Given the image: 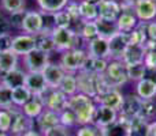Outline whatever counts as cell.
<instances>
[{"label": "cell", "mask_w": 156, "mask_h": 136, "mask_svg": "<svg viewBox=\"0 0 156 136\" xmlns=\"http://www.w3.org/2000/svg\"><path fill=\"white\" fill-rule=\"evenodd\" d=\"M65 10L67 11V14L71 16V19H73V25L81 21V16H80V2H77V0H70V2L67 3V5L65 7Z\"/></svg>", "instance_id": "44"}, {"label": "cell", "mask_w": 156, "mask_h": 136, "mask_svg": "<svg viewBox=\"0 0 156 136\" xmlns=\"http://www.w3.org/2000/svg\"><path fill=\"white\" fill-rule=\"evenodd\" d=\"M32 97H33V94L30 93V90L25 85L14 88L12 90V104H14V106L22 108L26 102H29L30 99H32Z\"/></svg>", "instance_id": "36"}, {"label": "cell", "mask_w": 156, "mask_h": 136, "mask_svg": "<svg viewBox=\"0 0 156 136\" xmlns=\"http://www.w3.org/2000/svg\"><path fill=\"white\" fill-rule=\"evenodd\" d=\"M59 118H60V124L67 128H73V127H77V117L76 113L70 109V108H66L65 110L59 113Z\"/></svg>", "instance_id": "41"}, {"label": "cell", "mask_w": 156, "mask_h": 136, "mask_svg": "<svg viewBox=\"0 0 156 136\" xmlns=\"http://www.w3.org/2000/svg\"><path fill=\"white\" fill-rule=\"evenodd\" d=\"M147 136H156V120L149 121V124H148V135Z\"/></svg>", "instance_id": "50"}, {"label": "cell", "mask_w": 156, "mask_h": 136, "mask_svg": "<svg viewBox=\"0 0 156 136\" xmlns=\"http://www.w3.org/2000/svg\"><path fill=\"white\" fill-rule=\"evenodd\" d=\"M11 113V135H22L25 132L34 129V120L29 118L26 114H23V112L21 110V108H11L8 109Z\"/></svg>", "instance_id": "5"}, {"label": "cell", "mask_w": 156, "mask_h": 136, "mask_svg": "<svg viewBox=\"0 0 156 136\" xmlns=\"http://www.w3.org/2000/svg\"><path fill=\"white\" fill-rule=\"evenodd\" d=\"M25 86L29 88L33 95L37 97H43L49 90L43 72H27L26 79H25Z\"/></svg>", "instance_id": "13"}, {"label": "cell", "mask_w": 156, "mask_h": 136, "mask_svg": "<svg viewBox=\"0 0 156 136\" xmlns=\"http://www.w3.org/2000/svg\"><path fill=\"white\" fill-rule=\"evenodd\" d=\"M18 61H19V56L16 53H14L12 51L2 52L0 53V72L7 74V72L18 68Z\"/></svg>", "instance_id": "30"}, {"label": "cell", "mask_w": 156, "mask_h": 136, "mask_svg": "<svg viewBox=\"0 0 156 136\" xmlns=\"http://www.w3.org/2000/svg\"><path fill=\"white\" fill-rule=\"evenodd\" d=\"M122 3H126V4H132V5H134V4H137L140 0H121Z\"/></svg>", "instance_id": "52"}, {"label": "cell", "mask_w": 156, "mask_h": 136, "mask_svg": "<svg viewBox=\"0 0 156 136\" xmlns=\"http://www.w3.org/2000/svg\"><path fill=\"white\" fill-rule=\"evenodd\" d=\"M43 75L45 78V82L49 88H58L62 82L63 76L66 75V71L62 68L60 64H55V63H49L43 71Z\"/></svg>", "instance_id": "20"}, {"label": "cell", "mask_w": 156, "mask_h": 136, "mask_svg": "<svg viewBox=\"0 0 156 136\" xmlns=\"http://www.w3.org/2000/svg\"><path fill=\"white\" fill-rule=\"evenodd\" d=\"M47 136H58V135H54V134H49V135H47Z\"/></svg>", "instance_id": "55"}, {"label": "cell", "mask_w": 156, "mask_h": 136, "mask_svg": "<svg viewBox=\"0 0 156 136\" xmlns=\"http://www.w3.org/2000/svg\"><path fill=\"white\" fill-rule=\"evenodd\" d=\"M148 124L149 121L143 116L130 120L129 135L127 136H147L148 135Z\"/></svg>", "instance_id": "34"}, {"label": "cell", "mask_w": 156, "mask_h": 136, "mask_svg": "<svg viewBox=\"0 0 156 136\" xmlns=\"http://www.w3.org/2000/svg\"><path fill=\"white\" fill-rule=\"evenodd\" d=\"M118 117H119V112H116L115 109H111V108L104 106V105H101V104H97L92 124H93L94 127H97L99 129H103V128H105V127L114 124L118 120Z\"/></svg>", "instance_id": "7"}, {"label": "cell", "mask_w": 156, "mask_h": 136, "mask_svg": "<svg viewBox=\"0 0 156 136\" xmlns=\"http://www.w3.org/2000/svg\"><path fill=\"white\" fill-rule=\"evenodd\" d=\"M145 59V46L140 44H129L122 55V61L126 65L136 64V63H143Z\"/></svg>", "instance_id": "21"}, {"label": "cell", "mask_w": 156, "mask_h": 136, "mask_svg": "<svg viewBox=\"0 0 156 136\" xmlns=\"http://www.w3.org/2000/svg\"><path fill=\"white\" fill-rule=\"evenodd\" d=\"M86 52H88V56L111 60L108 40L104 37H100V35L93 38V40H90L89 42H86Z\"/></svg>", "instance_id": "12"}, {"label": "cell", "mask_w": 156, "mask_h": 136, "mask_svg": "<svg viewBox=\"0 0 156 136\" xmlns=\"http://www.w3.org/2000/svg\"><path fill=\"white\" fill-rule=\"evenodd\" d=\"M34 41H36V49H38V51H43L49 55L52 52H56V46H55L54 38H52V33H45V32L37 33V34H34Z\"/></svg>", "instance_id": "27"}, {"label": "cell", "mask_w": 156, "mask_h": 136, "mask_svg": "<svg viewBox=\"0 0 156 136\" xmlns=\"http://www.w3.org/2000/svg\"><path fill=\"white\" fill-rule=\"evenodd\" d=\"M86 2H92V3H97V2H100V0H86Z\"/></svg>", "instance_id": "54"}, {"label": "cell", "mask_w": 156, "mask_h": 136, "mask_svg": "<svg viewBox=\"0 0 156 136\" xmlns=\"http://www.w3.org/2000/svg\"><path fill=\"white\" fill-rule=\"evenodd\" d=\"M11 32V25L10 21H8L5 16L0 15V35L3 34H8Z\"/></svg>", "instance_id": "48"}, {"label": "cell", "mask_w": 156, "mask_h": 136, "mask_svg": "<svg viewBox=\"0 0 156 136\" xmlns=\"http://www.w3.org/2000/svg\"><path fill=\"white\" fill-rule=\"evenodd\" d=\"M83 42H89L90 40L99 37V30L94 21H80L78 22V30H76Z\"/></svg>", "instance_id": "26"}, {"label": "cell", "mask_w": 156, "mask_h": 136, "mask_svg": "<svg viewBox=\"0 0 156 136\" xmlns=\"http://www.w3.org/2000/svg\"><path fill=\"white\" fill-rule=\"evenodd\" d=\"M108 61L110 60H107V59H99V57L88 56L85 60V64L82 67V71H86L89 74H94V75L104 74L105 69H107Z\"/></svg>", "instance_id": "28"}, {"label": "cell", "mask_w": 156, "mask_h": 136, "mask_svg": "<svg viewBox=\"0 0 156 136\" xmlns=\"http://www.w3.org/2000/svg\"><path fill=\"white\" fill-rule=\"evenodd\" d=\"M36 124H37V131L43 136H47L55 127L60 124L59 113L49 109H44V112L36 118Z\"/></svg>", "instance_id": "11"}, {"label": "cell", "mask_w": 156, "mask_h": 136, "mask_svg": "<svg viewBox=\"0 0 156 136\" xmlns=\"http://www.w3.org/2000/svg\"><path fill=\"white\" fill-rule=\"evenodd\" d=\"M11 129V113L10 110L0 109V131L10 132Z\"/></svg>", "instance_id": "45"}, {"label": "cell", "mask_w": 156, "mask_h": 136, "mask_svg": "<svg viewBox=\"0 0 156 136\" xmlns=\"http://www.w3.org/2000/svg\"><path fill=\"white\" fill-rule=\"evenodd\" d=\"M54 21H55V26L56 27H63V29L73 27V19H71V16L69 15L66 10L55 12L54 14Z\"/></svg>", "instance_id": "40"}, {"label": "cell", "mask_w": 156, "mask_h": 136, "mask_svg": "<svg viewBox=\"0 0 156 136\" xmlns=\"http://www.w3.org/2000/svg\"><path fill=\"white\" fill-rule=\"evenodd\" d=\"M147 35H148V40L156 41V21H151L147 23Z\"/></svg>", "instance_id": "49"}, {"label": "cell", "mask_w": 156, "mask_h": 136, "mask_svg": "<svg viewBox=\"0 0 156 136\" xmlns=\"http://www.w3.org/2000/svg\"><path fill=\"white\" fill-rule=\"evenodd\" d=\"M77 76V85H78V93H82L85 95H89L92 98L97 95L96 90V75L89 74L86 71H78L76 74Z\"/></svg>", "instance_id": "14"}, {"label": "cell", "mask_w": 156, "mask_h": 136, "mask_svg": "<svg viewBox=\"0 0 156 136\" xmlns=\"http://www.w3.org/2000/svg\"><path fill=\"white\" fill-rule=\"evenodd\" d=\"M43 101L44 105H45V109L60 113L62 110H65L67 108L69 97L66 94H63L59 88H49L43 95Z\"/></svg>", "instance_id": "9"}, {"label": "cell", "mask_w": 156, "mask_h": 136, "mask_svg": "<svg viewBox=\"0 0 156 136\" xmlns=\"http://www.w3.org/2000/svg\"><path fill=\"white\" fill-rule=\"evenodd\" d=\"M108 44H110L111 59L121 60L125 49H126L127 45H129V34H127V33L118 32L116 34H114L111 38H108Z\"/></svg>", "instance_id": "17"}, {"label": "cell", "mask_w": 156, "mask_h": 136, "mask_svg": "<svg viewBox=\"0 0 156 136\" xmlns=\"http://www.w3.org/2000/svg\"><path fill=\"white\" fill-rule=\"evenodd\" d=\"M129 125L130 120L119 116L118 120L114 124L100 129V131H101V136H127L129 135Z\"/></svg>", "instance_id": "22"}, {"label": "cell", "mask_w": 156, "mask_h": 136, "mask_svg": "<svg viewBox=\"0 0 156 136\" xmlns=\"http://www.w3.org/2000/svg\"><path fill=\"white\" fill-rule=\"evenodd\" d=\"M44 109H45V105H44L43 97H37V95H33L32 99L21 108L23 114H26L27 117L33 118V120H36L44 112Z\"/></svg>", "instance_id": "25"}, {"label": "cell", "mask_w": 156, "mask_h": 136, "mask_svg": "<svg viewBox=\"0 0 156 136\" xmlns=\"http://www.w3.org/2000/svg\"><path fill=\"white\" fill-rule=\"evenodd\" d=\"M44 15L41 11H25L22 19V32L25 34L34 35L43 30Z\"/></svg>", "instance_id": "10"}, {"label": "cell", "mask_w": 156, "mask_h": 136, "mask_svg": "<svg viewBox=\"0 0 156 136\" xmlns=\"http://www.w3.org/2000/svg\"><path fill=\"white\" fill-rule=\"evenodd\" d=\"M59 88L63 94H66L67 97H71L74 94L78 93V85H77V76L76 74L71 72H66V75L63 76L62 82L59 85Z\"/></svg>", "instance_id": "33"}, {"label": "cell", "mask_w": 156, "mask_h": 136, "mask_svg": "<svg viewBox=\"0 0 156 136\" xmlns=\"http://www.w3.org/2000/svg\"><path fill=\"white\" fill-rule=\"evenodd\" d=\"M23 14H15V15H10V25H11V29H18L22 30V19H23Z\"/></svg>", "instance_id": "47"}, {"label": "cell", "mask_w": 156, "mask_h": 136, "mask_svg": "<svg viewBox=\"0 0 156 136\" xmlns=\"http://www.w3.org/2000/svg\"><path fill=\"white\" fill-rule=\"evenodd\" d=\"M97 25V30H99V35L104 38H111L114 34L119 32L118 30V25H116V21H108V19H103L97 16L96 21Z\"/></svg>", "instance_id": "31"}, {"label": "cell", "mask_w": 156, "mask_h": 136, "mask_svg": "<svg viewBox=\"0 0 156 136\" xmlns=\"http://www.w3.org/2000/svg\"><path fill=\"white\" fill-rule=\"evenodd\" d=\"M0 136H10V135H8V132H2L0 131Z\"/></svg>", "instance_id": "53"}, {"label": "cell", "mask_w": 156, "mask_h": 136, "mask_svg": "<svg viewBox=\"0 0 156 136\" xmlns=\"http://www.w3.org/2000/svg\"><path fill=\"white\" fill-rule=\"evenodd\" d=\"M12 38L14 37L11 35V33L0 35V53H2V52L11 51V46H12Z\"/></svg>", "instance_id": "46"}, {"label": "cell", "mask_w": 156, "mask_h": 136, "mask_svg": "<svg viewBox=\"0 0 156 136\" xmlns=\"http://www.w3.org/2000/svg\"><path fill=\"white\" fill-rule=\"evenodd\" d=\"M26 74L27 72L21 68H15V69H12V71L7 72V74H3L2 85L7 86L11 90L19 87V86H23L25 79H26Z\"/></svg>", "instance_id": "24"}, {"label": "cell", "mask_w": 156, "mask_h": 136, "mask_svg": "<svg viewBox=\"0 0 156 136\" xmlns=\"http://www.w3.org/2000/svg\"><path fill=\"white\" fill-rule=\"evenodd\" d=\"M76 136H101V131L93 124H86V125H78Z\"/></svg>", "instance_id": "42"}, {"label": "cell", "mask_w": 156, "mask_h": 136, "mask_svg": "<svg viewBox=\"0 0 156 136\" xmlns=\"http://www.w3.org/2000/svg\"><path fill=\"white\" fill-rule=\"evenodd\" d=\"M123 98L125 95L119 91V88H111L110 91L101 94V95L94 97V102L96 104H101L104 106H108L111 109H115L116 112H119L123 104Z\"/></svg>", "instance_id": "16"}, {"label": "cell", "mask_w": 156, "mask_h": 136, "mask_svg": "<svg viewBox=\"0 0 156 136\" xmlns=\"http://www.w3.org/2000/svg\"><path fill=\"white\" fill-rule=\"evenodd\" d=\"M52 38H54L56 52L70 51L74 48H82L81 44H83V40L73 27H55L52 30Z\"/></svg>", "instance_id": "2"}, {"label": "cell", "mask_w": 156, "mask_h": 136, "mask_svg": "<svg viewBox=\"0 0 156 136\" xmlns=\"http://www.w3.org/2000/svg\"><path fill=\"white\" fill-rule=\"evenodd\" d=\"M36 49V41H34V35L30 34H18L14 35L12 38V46L11 51L14 53H16L18 56H25V55L30 53L32 51Z\"/></svg>", "instance_id": "15"}, {"label": "cell", "mask_w": 156, "mask_h": 136, "mask_svg": "<svg viewBox=\"0 0 156 136\" xmlns=\"http://www.w3.org/2000/svg\"><path fill=\"white\" fill-rule=\"evenodd\" d=\"M21 136H43L40 134V132L37 131V129H30V131L25 132V134H22Z\"/></svg>", "instance_id": "51"}, {"label": "cell", "mask_w": 156, "mask_h": 136, "mask_svg": "<svg viewBox=\"0 0 156 136\" xmlns=\"http://www.w3.org/2000/svg\"><path fill=\"white\" fill-rule=\"evenodd\" d=\"M134 14L140 22H151L156 19V2L155 0H140L134 4Z\"/></svg>", "instance_id": "19"}, {"label": "cell", "mask_w": 156, "mask_h": 136, "mask_svg": "<svg viewBox=\"0 0 156 136\" xmlns=\"http://www.w3.org/2000/svg\"><path fill=\"white\" fill-rule=\"evenodd\" d=\"M96 102L92 97L85 95L82 93H77L74 95L69 97L67 108H70L77 117L78 125H86V124H92L93 120V114L96 110Z\"/></svg>", "instance_id": "1"}, {"label": "cell", "mask_w": 156, "mask_h": 136, "mask_svg": "<svg viewBox=\"0 0 156 136\" xmlns=\"http://www.w3.org/2000/svg\"><path fill=\"white\" fill-rule=\"evenodd\" d=\"M12 104V90L0 83V109H11Z\"/></svg>", "instance_id": "39"}, {"label": "cell", "mask_w": 156, "mask_h": 136, "mask_svg": "<svg viewBox=\"0 0 156 136\" xmlns=\"http://www.w3.org/2000/svg\"><path fill=\"white\" fill-rule=\"evenodd\" d=\"M136 94L143 101L145 99H154L156 97V82L149 78H143L141 80L136 82Z\"/></svg>", "instance_id": "23"}, {"label": "cell", "mask_w": 156, "mask_h": 136, "mask_svg": "<svg viewBox=\"0 0 156 136\" xmlns=\"http://www.w3.org/2000/svg\"><path fill=\"white\" fill-rule=\"evenodd\" d=\"M147 65L143 63H136V64H129L126 65V74H127V79L133 80V82H138L143 78L147 76Z\"/></svg>", "instance_id": "37"}, {"label": "cell", "mask_w": 156, "mask_h": 136, "mask_svg": "<svg viewBox=\"0 0 156 136\" xmlns=\"http://www.w3.org/2000/svg\"><path fill=\"white\" fill-rule=\"evenodd\" d=\"M80 16L81 21H96L99 16L97 4L86 0H80Z\"/></svg>", "instance_id": "35"}, {"label": "cell", "mask_w": 156, "mask_h": 136, "mask_svg": "<svg viewBox=\"0 0 156 136\" xmlns=\"http://www.w3.org/2000/svg\"><path fill=\"white\" fill-rule=\"evenodd\" d=\"M88 57V52L83 48H74L70 51L62 52L59 64L66 72H71V74H77L81 71L85 64V60Z\"/></svg>", "instance_id": "3"}, {"label": "cell", "mask_w": 156, "mask_h": 136, "mask_svg": "<svg viewBox=\"0 0 156 136\" xmlns=\"http://www.w3.org/2000/svg\"><path fill=\"white\" fill-rule=\"evenodd\" d=\"M49 63V53L38 49H34L23 56V65L26 72H43Z\"/></svg>", "instance_id": "6"}, {"label": "cell", "mask_w": 156, "mask_h": 136, "mask_svg": "<svg viewBox=\"0 0 156 136\" xmlns=\"http://www.w3.org/2000/svg\"><path fill=\"white\" fill-rule=\"evenodd\" d=\"M141 116L145 117L147 120L155 117L156 116V101L154 99H145L143 101V110H141Z\"/></svg>", "instance_id": "43"}, {"label": "cell", "mask_w": 156, "mask_h": 136, "mask_svg": "<svg viewBox=\"0 0 156 136\" xmlns=\"http://www.w3.org/2000/svg\"><path fill=\"white\" fill-rule=\"evenodd\" d=\"M26 2L25 0H2V10L5 11L8 15L25 12Z\"/></svg>", "instance_id": "38"}, {"label": "cell", "mask_w": 156, "mask_h": 136, "mask_svg": "<svg viewBox=\"0 0 156 136\" xmlns=\"http://www.w3.org/2000/svg\"><path fill=\"white\" fill-rule=\"evenodd\" d=\"M99 18L108 19V21H116L121 15V3L116 0H100L96 3Z\"/></svg>", "instance_id": "18"}, {"label": "cell", "mask_w": 156, "mask_h": 136, "mask_svg": "<svg viewBox=\"0 0 156 136\" xmlns=\"http://www.w3.org/2000/svg\"><path fill=\"white\" fill-rule=\"evenodd\" d=\"M104 78L112 88H119L127 82V74H126V64L122 60H114L111 59L108 61L107 69L104 72Z\"/></svg>", "instance_id": "4"}, {"label": "cell", "mask_w": 156, "mask_h": 136, "mask_svg": "<svg viewBox=\"0 0 156 136\" xmlns=\"http://www.w3.org/2000/svg\"><path fill=\"white\" fill-rule=\"evenodd\" d=\"M138 19L134 12H121V15L116 19V25H118V30L121 33H129L138 25Z\"/></svg>", "instance_id": "29"}, {"label": "cell", "mask_w": 156, "mask_h": 136, "mask_svg": "<svg viewBox=\"0 0 156 136\" xmlns=\"http://www.w3.org/2000/svg\"><path fill=\"white\" fill-rule=\"evenodd\" d=\"M155 2H156V0H155Z\"/></svg>", "instance_id": "56"}, {"label": "cell", "mask_w": 156, "mask_h": 136, "mask_svg": "<svg viewBox=\"0 0 156 136\" xmlns=\"http://www.w3.org/2000/svg\"><path fill=\"white\" fill-rule=\"evenodd\" d=\"M141 110H143V99L137 94H127L123 98L119 116L127 118V120H133L136 117H140Z\"/></svg>", "instance_id": "8"}, {"label": "cell", "mask_w": 156, "mask_h": 136, "mask_svg": "<svg viewBox=\"0 0 156 136\" xmlns=\"http://www.w3.org/2000/svg\"><path fill=\"white\" fill-rule=\"evenodd\" d=\"M70 0H36L40 11L47 14H55L58 11L65 10Z\"/></svg>", "instance_id": "32"}]
</instances>
